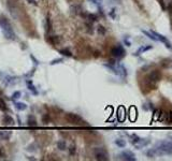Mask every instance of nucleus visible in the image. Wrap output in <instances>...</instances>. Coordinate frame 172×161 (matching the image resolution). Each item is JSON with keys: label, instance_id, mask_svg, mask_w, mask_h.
<instances>
[{"label": "nucleus", "instance_id": "obj_1", "mask_svg": "<svg viewBox=\"0 0 172 161\" xmlns=\"http://www.w3.org/2000/svg\"><path fill=\"white\" fill-rule=\"evenodd\" d=\"M0 28L2 29V32L4 38L8 39V40H11V41H15L17 39L16 34H15L13 27H12V24L10 23V20L4 16V15H1L0 16Z\"/></svg>", "mask_w": 172, "mask_h": 161}, {"label": "nucleus", "instance_id": "obj_2", "mask_svg": "<svg viewBox=\"0 0 172 161\" xmlns=\"http://www.w3.org/2000/svg\"><path fill=\"white\" fill-rule=\"evenodd\" d=\"M156 156L172 154V141H160L153 147Z\"/></svg>", "mask_w": 172, "mask_h": 161}, {"label": "nucleus", "instance_id": "obj_3", "mask_svg": "<svg viewBox=\"0 0 172 161\" xmlns=\"http://www.w3.org/2000/svg\"><path fill=\"white\" fill-rule=\"evenodd\" d=\"M65 118L67 121H69L70 123L74 125V126H87V122L80 115H77L75 113H66Z\"/></svg>", "mask_w": 172, "mask_h": 161}, {"label": "nucleus", "instance_id": "obj_4", "mask_svg": "<svg viewBox=\"0 0 172 161\" xmlns=\"http://www.w3.org/2000/svg\"><path fill=\"white\" fill-rule=\"evenodd\" d=\"M111 54L114 58L122 59L125 57V55H126V51H125V48L123 47L122 44H117L116 46H114V47L111 49Z\"/></svg>", "mask_w": 172, "mask_h": 161}, {"label": "nucleus", "instance_id": "obj_5", "mask_svg": "<svg viewBox=\"0 0 172 161\" xmlns=\"http://www.w3.org/2000/svg\"><path fill=\"white\" fill-rule=\"evenodd\" d=\"M151 32H152L155 37H156V39H157V42H160V43H163L167 48H169V49H172V44H171V42L170 41L167 39L165 35H163V34H160V33H158L157 31H155V30H151Z\"/></svg>", "mask_w": 172, "mask_h": 161}, {"label": "nucleus", "instance_id": "obj_6", "mask_svg": "<svg viewBox=\"0 0 172 161\" xmlns=\"http://www.w3.org/2000/svg\"><path fill=\"white\" fill-rule=\"evenodd\" d=\"M94 155L97 160H101V161H107L109 160V156L107 154V152L101 147H96L94 148Z\"/></svg>", "mask_w": 172, "mask_h": 161}, {"label": "nucleus", "instance_id": "obj_7", "mask_svg": "<svg viewBox=\"0 0 172 161\" xmlns=\"http://www.w3.org/2000/svg\"><path fill=\"white\" fill-rule=\"evenodd\" d=\"M118 159H122V160H126V161H135L137 158H135V155L130 152V150H124L121 154L118 155Z\"/></svg>", "mask_w": 172, "mask_h": 161}, {"label": "nucleus", "instance_id": "obj_8", "mask_svg": "<svg viewBox=\"0 0 172 161\" xmlns=\"http://www.w3.org/2000/svg\"><path fill=\"white\" fill-rule=\"evenodd\" d=\"M0 79H1V81L6 85H11V84H14V83H15L14 77L10 76V75H8L6 73H0Z\"/></svg>", "mask_w": 172, "mask_h": 161}, {"label": "nucleus", "instance_id": "obj_9", "mask_svg": "<svg viewBox=\"0 0 172 161\" xmlns=\"http://www.w3.org/2000/svg\"><path fill=\"white\" fill-rule=\"evenodd\" d=\"M151 143V140H150V138H141L140 139V141L134 145V147L137 148V149H141V148H143V147H145V146H147V145Z\"/></svg>", "mask_w": 172, "mask_h": 161}, {"label": "nucleus", "instance_id": "obj_10", "mask_svg": "<svg viewBox=\"0 0 172 161\" xmlns=\"http://www.w3.org/2000/svg\"><path fill=\"white\" fill-rule=\"evenodd\" d=\"M152 48H153V46H152V45H150V44H147V45H142V46H140V47L134 52L133 55H134V56H139V55H141V54L145 53V52H147V51H150V49H152Z\"/></svg>", "mask_w": 172, "mask_h": 161}, {"label": "nucleus", "instance_id": "obj_11", "mask_svg": "<svg viewBox=\"0 0 172 161\" xmlns=\"http://www.w3.org/2000/svg\"><path fill=\"white\" fill-rule=\"evenodd\" d=\"M2 122H3L4 126H14V125H15L14 118H13L12 116L8 115V114H6V115L3 116V118H2Z\"/></svg>", "mask_w": 172, "mask_h": 161}, {"label": "nucleus", "instance_id": "obj_12", "mask_svg": "<svg viewBox=\"0 0 172 161\" xmlns=\"http://www.w3.org/2000/svg\"><path fill=\"white\" fill-rule=\"evenodd\" d=\"M26 84H27V88L31 91V93H32V95H35V96H38V95H39V91L37 90V88L35 87L32 81L27 80V81H26Z\"/></svg>", "mask_w": 172, "mask_h": 161}, {"label": "nucleus", "instance_id": "obj_13", "mask_svg": "<svg viewBox=\"0 0 172 161\" xmlns=\"http://www.w3.org/2000/svg\"><path fill=\"white\" fill-rule=\"evenodd\" d=\"M116 67H117L118 75H121V76H123V77H126V76L128 75V72H127L126 67H125L123 64H118Z\"/></svg>", "mask_w": 172, "mask_h": 161}, {"label": "nucleus", "instance_id": "obj_14", "mask_svg": "<svg viewBox=\"0 0 172 161\" xmlns=\"http://www.w3.org/2000/svg\"><path fill=\"white\" fill-rule=\"evenodd\" d=\"M48 42L51 43L52 45H57L60 42V37H58V35H50L48 39Z\"/></svg>", "mask_w": 172, "mask_h": 161}, {"label": "nucleus", "instance_id": "obj_15", "mask_svg": "<svg viewBox=\"0 0 172 161\" xmlns=\"http://www.w3.org/2000/svg\"><path fill=\"white\" fill-rule=\"evenodd\" d=\"M27 123L29 127H37L38 126V122H37V119L35 118L33 115H29L27 118Z\"/></svg>", "mask_w": 172, "mask_h": 161}, {"label": "nucleus", "instance_id": "obj_16", "mask_svg": "<svg viewBox=\"0 0 172 161\" xmlns=\"http://www.w3.org/2000/svg\"><path fill=\"white\" fill-rule=\"evenodd\" d=\"M14 106L15 108H16L17 111H25L26 108H27V104L24 102H16V101H14Z\"/></svg>", "mask_w": 172, "mask_h": 161}, {"label": "nucleus", "instance_id": "obj_17", "mask_svg": "<svg viewBox=\"0 0 172 161\" xmlns=\"http://www.w3.org/2000/svg\"><path fill=\"white\" fill-rule=\"evenodd\" d=\"M10 138H11V132L10 131H0V140L7 141V140H10Z\"/></svg>", "mask_w": 172, "mask_h": 161}, {"label": "nucleus", "instance_id": "obj_18", "mask_svg": "<svg viewBox=\"0 0 172 161\" xmlns=\"http://www.w3.org/2000/svg\"><path fill=\"white\" fill-rule=\"evenodd\" d=\"M57 148H58L59 150H66L68 148L66 141H64V140H59V141L57 142Z\"/></svg>", "mask_w": 172, "mask_h": 161}, {"label": "nucleus", "instance_id": "obj_19", "mask_svg": "<svg viewBox=\"0 0 172 161\" xmlns=\"http://www.w3.org/2000/svg\"><path fill=\"white\" fill-rule=\"evenodd\" d=\"M129 138H130V143H131L132 145H135L139 141H140V138L139 135H137V134H129Z\"/></svg>", "mask_w": 172, "mask_h": 161}, {"label": "nucleus", "instance_id": "obj_20", "mask_svg": "<svg viewBox=\"0 0 172 161\" xmlns=\"http://www.w3.org/2000/svg\"><path fill=\"white\" fill-rule=\"evenodd\" d=\"M142 33L143 34H145L146 37L148 38V39H151V40H153V41H157V39H156V37L155 35L151 32V30H144V29H142Z\"/></svg>", "mask_w": 172, "mask_h": 161}, {"label": "nucleus", "instance_id": "obj_21", "mask_svg": "<svg viewBox=\"0 0 172 161\" xmlns=\"http://www.w3.org/2000/svg\"><path fill=\"white\" fill-rule=\"evenodd\" d=\"M59 54L62 55V56H65V57H72V56H73V55H72V53L68 48H61V49H59Z\"/></svg>", "mask_w": 172, "mask_h": 161}, {"label": "nucleus", "instance_id": "obj_22", "mask_svg": "<svg viewBox=\"0 0 172 161\" xmlns=\"http://www.w3.org/2000/svg\"><path fill=\"white\" fill-rule=\"evenodd\" d=\"M52 20H51V17L50 16H48L46 17V19H45V28H46V31H49V32H51L52 31Z\"/></svg>", "mask_w": 172, "mask_h": 161}, {"label": "nucleus", "instance_id": "obj_23", "mask_svg": "<svg viewBox=\"0 0 172 161\" xmlns=\"http://www.w3.org/2000/svg\"><path fill=\"white\" fill-rule=\"evenodd\" d=\"M115 144L117 145L119 148H124L125 146H126V141L123 140V139H116L115 140Z\"/></svg>", "mask_w": 172, "mask_h": 161}, {"label": "nucleus", "instance_id": "obj_24", "mask_svg": "<svg viewBox=\"0 0 172 161\" xmlns=\"http://www.w3.org/2000/svg\"><path fill=\"white\" fill-rule=\"evenodd\" d=\"M20 96H22V92H20V91H14L13 93H12V96H11V100L14 102V101H16L17 99H19V98H20Z\"/></svg>", "mask_w": 172, "mask_h": 161}, {"label": "nucleus", "instance_id": "obj_25", "mask_svg": "<svg viewBox=\"0 0 172 161\" xmlns=\"http://www.w3.org/2000/svg\"><path fill=\"white\" fill-rule=\"evenodd\" d=\"M86 18L89 20L90 23L97 22V20H98V16H97L96 14H87V15H86Z\"/></svg>", "mask_w": 172, "mask_h": 161}, {"label": "nucleus", "instance_id": "obj_26", "mask_svg": "<svg viewBox=\"0 0 172 161\" xmlns=\"http://www.w3.org/2000/svg\"><path fill=\"white\" fill-rule=\"evenodd\" d=\"M67 149H68V152H69V154L71 156H74L75 153H76V146H75L74 144H71L70 146H69V148H67Z\"/></svg>", "mask_w": 172, "mask_h": 161}, {"label": "nucleus", "instance_id": "obj_27", "mask_svg": "<svg viewBox=\"0 0 172 161\" xmlns=\"http://www.w3.org/2000/svg\"><path fill=\"white\" fill-rule=\"evenodd\" d=\"M145 155H146L148 158H155L156 157V153H155L154 148H150L147 152H145Z\"/></svg>", "mask_w": 172, "mask_h": 161}, {"label": "nucleus", "instance_id": "obj_28", "mask_svg": "<svg viewBox=\"0 0 172 161\" xmlns=\"http://www.w3.org/2000/svg\"><path fill=\"white\" fill-rule=\"evenodd\" d=\"M0 110L2 112H7L8 111V106H7V103L4 102L2 99H0Z\"/></svg>", "mask_w": 172, "mask_h": 161}, {"label": "nucleus", "instance_id": "obj_29", "mask_svg": "<svg viewBox=\"0 0 172 161\" xmlns=\"http://www.w3.org/2000/svg\"><path fill=\"white\" fill-rule=\"evenodd\" d=\"M61 62H64V58H56V59L52 60L50 62V65L51 66H54V65H57V64H61Z\"/></svg>", "mask_w": 172, "mask_h": 161}, {"label": "nucleus", "instance_id": "obj_30", "mask_svg": "<svg viewBox=\"0 0 172 161\" xmlns=\"http://www.w3.org/2000/svg\"><path fill=\"white\" fill-rule=\"evenodd\" d=\"M49 121H50V115L49 114H44V115L42 116V122L46 125Z\"/></svg>", "mask_w": 172, "mask_h": 161}, {"label": "nucleus", "instance_id": "obj_31", "mask_svg": "<svg viewBox=\"0 0 172 161\" xmlns=\"http://www.w3.org/2000/svg\"><path fill=\"white\" fill-rule=\"evenodd\" d=\"M97 30H98V32L101 33V34H105V33H106V29H105V27H103V26H98Z\"/></svg>", "mask_w": 172, "mask_h": 161}, {"label": "nucleus", "instance_id": "obj_32", "mask_svg": "<svg viewBox=\"0 0 172 161\" xmlns=\"http://www.w3.org/2000/svg\"><path fill=\"white\" fill-rule=\"evenodd\" d=\"M36 69H37V68H36V67H35V68H33L32 70H30V72H28V73H26L24 76H25V77H30V76H32V75L35 74V71H36Z\"/></svg>", "mask_w": 172, "mask_h": 161}, {"label": "nucleus", "instance_id": "obj_33", "mask_svg": "<svg viewBox=\"0 0 172 161\" xmlns=\"http://www.w3.org/2000/svg\"><path fill=\"white\" fill-rule=\"evenodd\" d=\"M30 59H31V60H32V61H33V64H35L36 66H38V65L40 64V62H39V60H38L37 58H36V57H35V56H33L32 54H30Z\"/></svg>", "mask_w": 172, "mask_h": 161}, {"label": "nucleus", "instance_id": "obj_34", "mask_svg": "<svg viewBox=\"0 0 172 161\" xmlns=\"http://www.w3.org/2000/svg\"><path fill=\"white\" fill-rule=\"evenodd\" d=\"M6 158V152H4L3 147H0V159Z\"/></svg>", "mask_w": 172, "mask_h": 161}, {"label": "nucleus", "instance_id": "obj_35", "mask_svg": "<svg viewBox=\"0 0 172 161\" xmlns=\"http://www.w3.org/2000/svg\"><path fill=\"white\" fill-rule=\"evenodd\" d=\"M27 2L30 3V4H32V6L35 7H38V2H37V0H27Z\"/></svg>", "mask_w": 172, "mask_h": 161}, {"label": "nucleus", "instance_id": "obj_36", "mask_svg": "<svg viewBox=\"0 0 172 161\" xmlns=\"http://www.w3.org/2000/svg\"><path fill=\"white\" fill-rule=\"evenodd\" d=\"M27 150H28V152H33V150H36V148H35V144L29 145V146L27 147Z\"/></svg>", "mask_w": 172, "mask_h": 161}, {"label": "nucleus", "instance_id": "obj_37", "mask_svg": "<svg viewBox=\"0 0 172 161\" xmlns=\"http://www.w3.org/2000/svg\"><path fill=\"white\" fill-rule=\"evenodd\" d=\"M124 43L126 44V46H131V42H130L127 38H124Z\"/></svg>", "mask_w": 172, "mask_h": 161}, {"label": "nucleus", "instance_id": "obj_38", "mask_svg": "<svg viewBox=\"0 0 172 161\" xmlns=\"http://www.w3.org/2000/svg\"><path fill=\"white\" fill-rule=\"evenodd\" d=\"M110 16H111V17H113V18H115V9L111 10V12H110Z\"/></svg>", "mask_w": 172, "mask_h": 161}, {"label": "nucleus", "instance_id": "obj_39", "mask_svg": "<svg viewBox=\"0 0 172 161\" xmlns=\"http://www.w3.org/2000/svg\"><path fill=\"white\" fill-rule=\"evenodd\" d=\"M28 159L29 160H36V158H33V157H28Z\"/></svg>", "mask_w": 172, "mask_h": 161}]
</instances>
